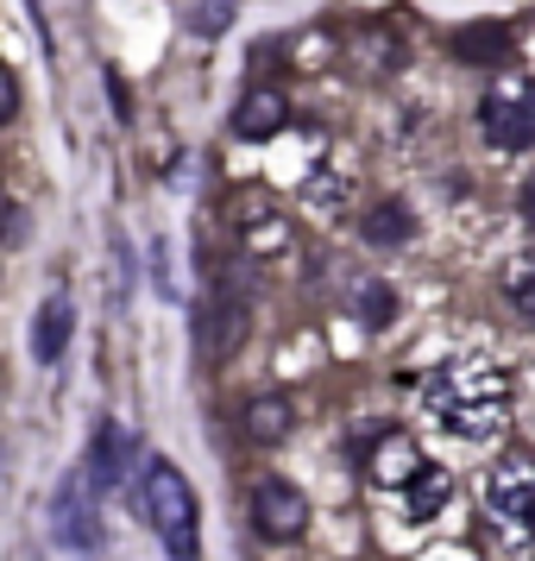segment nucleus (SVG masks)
<instances>
[{
    "label": "nucleus",
    "instance_id": "obj_20",
    "mask_svg": "<svg viewBox=\"0 0 535 561\" xmlns=\"http://www.w3.org/2000/svg\"><path fill=\"white\" fill-rule=\"evenodd\" d=\"M516 203H523V221H530V228H535V178L523 183V196H516Z\"/></svg>",
    "mask_w": 535,
    "mask_h": 561
},
{
    "label": "nucleus",
    "instance_id": "obj_21",
    "mask_svg": "<svg viewBox=\"0 0 535 561\" xmlns=\"http://www.w3.org/2000/svg\"><path fill=\"white\" fill-rule=\"evenodd\" d=\"M429 561H473L466 549H441V556H429Z\"/></svg>",
    "mask_w": 535,
    "mask_h": 561
},
{
    "label": "nucleus",
    "instance_id": "obj_8",
    "mask_svg": "<svg viewBox=\"0 0 535 561\" xmlns=\"http://www.w3.org/2000/svg\"><path fill=\"white\" fill-rule=\"evenodd\" d=\"M89 473H95V485H120L132 473V435L120 423H102L95 430V442H89Z\"/></svg>",
    "mask_w": 535,
    "mask_h": 561
},
{
    "label": "nucleus",
    "instance_id": "obj_2",
    "mask_svg": "<svg viewBox=\"0 0 535 561\" xmlns=\"http://www.w3.org/2000/svg\"><path fill=\"white\" fill-rule=\"evenodd\" d=\"M146 517H152V530L164 536L171 561H196V556H202L196 492H189V480H183L171 460H152V467H146Z\"/></svg>",
    "mask_w": 535,
    "mask_h": 561
},
{
    "label": "nucleus",
    "instance_id": "obj_4",
    "mask_svg": "<svg viewBox=\"0 0 535 561\" xmlns=\"http://www.w3.org/2000/svg\"><path fill=\"white\" fill-rule=\"evenodd\" d=\"M485 511L498 517V530L530 542L535 536V460L530 455H504L485 473Z\"/></svg>",
    "mask_w": 535,
    "mask_h": 561
},
{
    "label": "nucleus",
    "instance_id": "obj_16",
    "mask_svg": "<svg viewBox=\"0 0 535 561\" xmlns=\"http://www.w3.org/2000/svg\"><path fill=\"white\" fill-rule=\"evenodd\" d=\"M233 7H240V0H196L183 20H189V32H196V38H221V32H228V20H233Z\"/></svg>",
    "mask_w": 535,
    "mask_h": 561
},
{
    "label": "nucleus",
    "instance_id": "obj_9",
    "mask_svg": "<svg viewBox=\"0 0 535 561\" xmlns=\"http://www.w3.org/2000/svg\"><path fill=\"white\" fill-rule=\"evenodd\" d=\"M70 334H77V309L63 304V297H51V304L38 309V322H32V359L38 366H57L63 347H70Z\"/></svg>",
    "mask_w": 535,
    "mask_h": 561
},
{
    "label": "nucleus",
    "instance_id": "obj_3",
    "mask_svg": "<svg viewBox=\"0 0 535 561\" xmlns=\"http://www.w3.org/2000/svg\"><path fill=\"white\" fill-rule=\"evenodd\" d=\"M479 133L491 152H530L535 146V77H523V70L491 77V89L479 102Z\"/></svg>",
    "mask_w": 535,
    "mask_h": 561
},
{
    "label": "nucleus",
    "instance_id": "obj_18",
    "mask_svg": "<svg viewBox=\"0 0 535 561\" xmlns=\"http://www.w3.org/2000/svg\"><path fill=\"white\" fill-rule=\"evenodd\" d=\"M7 121H20V77L0 64V127H7Z\"/></svg>",
    "mask_w": 535,
    "mask_h": 561
},
{
    "label": "nucleus",
    "instance_id": "obj_14",
    "mask_svg": "<svg viewBox=\"0 0 535 561\" xmlns=\"http://www.w3.org/2000/svg\"><path fill=\"white\" fill-rule=\"evenodd\" d=\"M347 309H353L365 329H384V322L397 316V297H391V284H379V278H347Z\"/></svg>",
    "mask_w": 535,
    "mask_h": 561
},
{
    "label": "nucleus",
    "instance_id": "obj_17",
    "mask_svg": "<svg viewBox=\"0 0 535 561\" xmlns=\"http://www.w3.org/2000/svg\"><path fill=\"white\" fill-rule=\"evenodd\" d=\"M504 297H510L516 316H530L535 322V259H516V265L504 272Z\"/></svg>",
    "mask_w": 535,
    "mask_h": 561
},
{
    "label": "nucleus",
    "instance_id": "obj_1",
    "mask_svg": "<svg viewBox=\"0 0 535 561\" xmlns=\"http://www.w3.org/2000/svg\"><path fill=\"white\" fill-rule=\"evenodd\" d=\"M422 416H429L441 435H460V442H491L504 435L510 423V379L491 366V359H447L434 366L429 385H422Z\"/></svg>",
    "mask_w": 535,
    "mask_h": 561
},
{
    "label": "nucleus",
    "instance_id": "obj_13",
    "mask_svg": "<svg viewBox=\"0 0 535 561\" xmlns=\"http://www.w3.org/2000/svg\"><path fill=\"white\" fill-rule=\"evenodd\" d=\"M240 423H246V435L253 442H283L290 435V404H283L278 391H258V398H246V410H240Z\"/></svg>",
    "mask_w": 535,
    "mask_h": 561
},
{
    "label": "nucleus",
    "instance_id": "obj_5",
    "mask_svg": "<svg viewBox=\"0 0 535 561\" xmlns=\"http://www.w3.org/2000/svg\"><path fill=\"white\" fill-rule=\"evenodd\" d=\"M246 322H253V297L240 284H221L202 304V322H196V341H202L208 359H228L240 341H246Z\"/></svg>",
    "mask_w": 535,
    "mask_h": 561
},
{
    "label": "nucleus",
    "instance_id": "obj_11",
    "mask_svg": "<svg viewBox=\"0 0 535 561\" xmlns=\"http://www.w3.org/2000/svg\"><path fill=\"white\" fill-rule=\"evenodd\" d=\"M447 492H454V480H447V467H434V460H422V473L404 485V517L409 524H429L434 511L447 505Z\"/></svg>",
    "mask_w": 535,
    "mask_h": 561
},
{
    "label": "nucleus",
    "instance_id": "obj_6",
    "mask_svg": "<svg viewBox=\"0 0 535 561\" xmlns=\"http://www.w3.org/2000/svg\"><path fill=\"white\" fill-rule=\"evenodd\" d=\"M253 524L271 542H296L309 530V499L290 480H258L253 485Z\"/></svg>",
    "mask_w": 535,
    "mask_h": 561
},
{
    "label": "nucleus",
    "instance_id": "obj_10",
    "mask_svg": "<svg viewBox=\"0 0 535 561\" xmlns=\"http://www.w3.org/2000/svg\"><path fill=\"white\" fill-rule=\"evenodd\" d=\"M283 121H290V102H283L278 89H253L246 102L233 107V133H240V139H271Z\"/></svg>",
    "mask_w": 535,
    "mask_h": 561
},
{
    "label": "nucleus",
    "instance_id": "obj_19",
    "mask_svg": "<svg viewBox=\"0 0 535 561\" xmlns=\"http://www.w3.org/2000/svg\"><path fill=\"white\" fill-rule=\"evenodd\" d=\"M107 95H114V107H120V121H132V102H127V82L107 77Z\"/></svg>",
    "mask_w": 535,
    "mask_h": 561
},
{
    "label": "nucleus",
    "instance_id": "obj_15",
    "mask_svg": "<svg viewBox=\"0 0 535 561\" xmlns=\"http://www.w3.org/2000/svg\"><path fill=\"white\" fill-rule=\"evenodd\" d=\"M359 233L372 240V247H404L409 233H416V221H409V208L404 203H379L365 221H359Z\"/></svg>",
    "mask_w": 535,
    "mask_h": 561
},
{
    "label": "nucleus",
    "instance_id": "obj_12",
    "mask_svg": "<svg viewBox=\"0 0 535 561\" xmlns=\"http://www.w3.org/2000/svg\"><path fill=\"white\" fill-rule=\"evenodd\" d=\"M510 45H516V26L510 20H479V26H466L454 38V51L466 64H498V57H510Z\"/></svg>",
    "mask_w": 535,
    "mask_h": 561
},
{
    "label": "nucleus",
    "instance_id": "obj_7",
    "mask_svg": "<svg viewBox=\"0 0 535 561\" xmlns=\"http://www.w3.org/2000/svg\"><path fill=\"white\" fill-rule=\"evenodd\" d=\"M365 467H372V480L391 485V492H404L416 473H422V455H416V442L404 430H372L365 435Z\"/></svg>",
    "mask_w": 535,
    "mask_h": 561
}]
</instances>
